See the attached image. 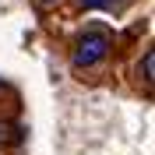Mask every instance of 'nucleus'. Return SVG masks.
<instances>
[{"mask_svg":"<svg viewBox=\"0 0 155 155\" xmlns=\"http://www.w3.org/2000/svg\"><path fill=\"white\" fill-rule=\"evenodd\" d=\"M109 46H113V35H109L106 28H88L85 35L78 39L74 53H71V64H74L78 71L95 67V64H102V60L109 57Z\"/></svg>","mask_w":155,"mask_h":155,"instance_id":"1","label":"nucleus"},{"mask_svg":"<svg viewBox=\"0 0 155 155\" xmlns=\"http://www.w3.org/2000/svg\"><path fill=\"white\" fill-rule=\"evenodd\" d=\"M137 74L145 78L148 85L155 81V49H145V57H141V64H137Z\"/></svg>","mask_w":155,"mask_h":155,"instance_id":"2","label":"nucleus"},{"mask_svg":"<svg viewBox=\"0 0 155 155\" xmlns=\"http://www.w3.org/2000/svg\"><path fill=\"white\" fill-rule=\"evenodd\" d=\"M109 0H81V7H88V11H95V7H106Z\"/></svg>","mask_w":155,"mask_h":155,"instance_id":"3","label":"nucleus"},{"mask_svg":"<svg viewBox=\"0 0 155 155\" xmlns=\"http://www.w3.org/2000/svg\"><path fill=\"white\" fill-rule=\"evenodd\" d=\"M39 4H42V7H49V4H57V0H39Z\"/></svg>","mask_w":155,"mask_h":155,"instance_id":"4","label":"nucleus"},{"mask_svg":"<svg viewBox=\"0 0 155 155\" xmlns=\"http://www.w3.org/2000/svg\"><path fill=\"white\" fill-rule=\"evenodd\" d=\"M109 4H113V0H109Z\"/></svg>","mask_w":155,"mask_h":155,"instance_id":"5","label":"nucleus"}]
</instances>
